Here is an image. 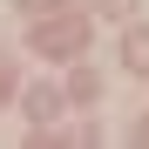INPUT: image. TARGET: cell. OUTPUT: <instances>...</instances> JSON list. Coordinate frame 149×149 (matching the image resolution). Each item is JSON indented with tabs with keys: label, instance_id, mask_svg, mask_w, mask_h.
<instances>
[{
	"label": "cell",
	"instance_id": "2",
	"mask_svg": "<svg viewBox=\"0 0 149 149\" xmlns=\"http://www.w3.org/2000/svg\"><path fill=\"white\" fill-rule=\"evenodd\" d=\"M81 34H88L81 20H74V27H47V34H41V47H81Z\"/></svg>",
	"mask_w": 149,
	"mask_h": 149
},
{
	"label": "cell",
	"instance_id": "1",
	"mask_svg": "<svg viewBox=\"0 0 149 149\" xmlns=\"http://www.w3.org/2000/svg\"><path fill=\"white\" fill-rule=\"evenodd\" d=\"M122 68L149 74V34H142V27H136V34H122Z\"/></svg>",
	"mask_w": 149,
	"mask_h": 149
},
{
	"label": "cell",
	"instance_id": "5",
	"mask_svg": "<svg viewBox=\"0 0 149 149\" xmlns=\"http://www.w3.org/2000/svg\"><path fill=\"white\" fill-rule=\"evenodd\" d=\"M20 7H34V14H47V7H54V0H20Z\"/></svg>",
	"mask_w": 149,
	"mask_h": 149
},
{
	"label": "cell",
	"instance_id": "4",
	"mask_svg": "<svg viewBox=\"0 0 149 149\" xmlns=\"http://www.w3.org/2000/svg\"><path fill=\"white\" fill-rule=\"evenodd\" d=\"M136 7V0H102V14H129Z\"/></svg>",
	"mask_w": 149,
	"mask_h": 149
},
{
	"label": "cell",
	"instance_id": "3",
	"mask_svg": "<svg viewBox=\"0 0 149 149\" xmlns=\"http://www.w3.org/2000/svg\"><path fill=\"white\" fill-rule=\"evenodd\" d=\"M27 115H34V122L54 115V88H34V95H27Z\"/></svg>",
	"mask_w": 149,
	"mask_h": 149
}]
</instances>
